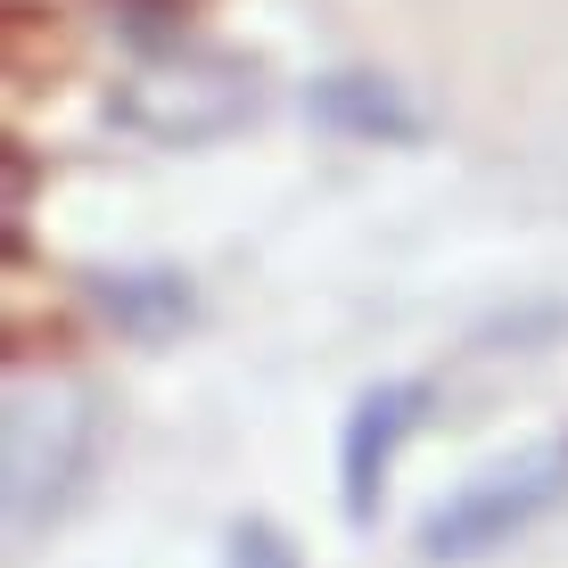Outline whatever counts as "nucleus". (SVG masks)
Listing matches in <instances>:
<instances>
[{
	"mask_svg": "<svg viewBox=\"0 0 568 568\" xmlns=\"http://www.w3.org/2000/svg\"><path fill=\"white\" fill-rule=\"evenodd\" d=\"M100 469V387L83 379H17L9 420H0V495H9V536L33 544L83 503Z\"/></svg>",
	"mask_w": 568,
	"mask_h": 568,
	"instance_id": "1",
	"label": "nucleus"
},
{
	"mask_svg": "<svg viewBox=\"0 0 568 568\" xmlns=\"http://www.w3.org/2000/svg\"><path fill=\"white\" fill-rule=\"evenodd\" d=\"M256 108H264V83H256V67L231 58V50H156L149 67H132L124 83H115V100H108L115 124L156 141V149L231 141Z\"/></svg>",
	"mask_w": 568,
	"mask_h": 568,
	"instance_id": "2",
	"label": "nucleus"
},
{
	"mask_svg": "<svg viewBox=\"0 0 568 568\" xmlns=\"http://www.w3.org/2000/svg\"><path fill=\"white\" fill-rule=\"evenodd\" d=\"M560 503H568V445H527L511 462H486L478 478H462L445 503L420 511V560L428 568L486 560L536 519H552Z\"/></svg>",
	"mask_w": 568,
	"mask_h": 568,
	"instance_id": "3",
	"label": "nucleus"
},
{
	"mask_svg": "<svg viewBox=\"0 0 568 568\" xmlns=\"http://www.w3.org/2000/svg\"><path fill=\"white\" fill-rule=\"evenodd\" d=\"M428 404L437 387L428 379H379L355 396V413L338 428V511L346 527H371L387 503V478H396V454L428 428Z\"/></svg>",
	"mask_w": 568,
	"mask_h": 568,
	"instance_id": "4",
	"label": "nucleus"
},
{
	"mask_svg": "<svg viewBox=\"0 0 568 568\" xmlns=\"http://www.w3.org/2000/svg\"><path fill=\"white\" fill-rule=\"evenodd\" d=\"M91 305H100V322L115 338L132 346H165L182 338L190 322H199V288H190V272L173 264H132V272H91Z\"/></svg>",
	"mask_w": 568,
	"mask_h": 568,
	"instance_id": "5",
	"label": "nucleus"
},
{
	"mask_svg": "<svg viewBox=\"0 0 568 568\" xmlns=\"http://www.w3.org/2000/svg\"><path fill=\"white\" fill-rule=\"evenodd\" d=\"M305 115L338 141H379V149L420 141V108L387 74H322V83H305Z\"/></svg>",
	"mask_w": 568,
	"mask_h": 568,
	"instance_id": "6",
	"label": "nucleus"
},
{
	"mask_svg": "<svg viewBox=\"0 0 568 568\" xmlns=\"http://www.w3.org/2000/svg\"><path fill=\"white\" fill-rule=\"evenodd\" d=\"M223 568H305V552L288 544L281 519L247 511V519H231V536H223Z\"/></svg>",
	"mask_w": 568,
	"mask_h": 568,
	"instance_id": "7",
	"label": "nucleus"
}]
</instances>
